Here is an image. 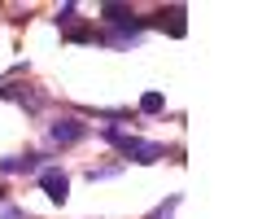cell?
Returning a JSON list of instances; mask_svg holds the SVG:
<instances>
[{"instance_id":"6da1fadb","label":"cell","mask_w":262,"mask_h":219,"mask_svg":"<svg viewBox=\"0 0 262 219\" xmlns=\"http://www.w3.org/2000/svg\"><path fill=\"white\" fill-rule=\"evenodd\" d=\"M101 141L114 145L127 162H140V167H153V162L166 158V145L158 141H144V136H131V132H118V127H101Z\"/></svg>"},{"instance_id":"7a4b0ae2","label":"cell","mask_w":262,"mask_h":219,"mask_svg":"<svg viewBox=\"0 0 262 219\" xmlns=\"http://www.w3.org/2000/svg\"><path fill=\"white\" fill-rule=\"evenodd\" d=\"M35 180H39V189L48 193V202H57V206H61V202L70 197V175H66L61 167H57V162H44V171H39Z\"/></svg>"},{"instance_id":"3957f363","label":"cell","mask_w":262,"mask_h":219,"mask_svg":"<svg viewBox=\"0 0 262 219\" xmlns=\"http://www.w3.org/2000/svg\"><path fill=\"white\" fill-rule=\"evenodd\" d=\"M88 136V127L79 123L75 114H66V118H57V123H48V145H61V149H70V145H79Z\"/></svg>"},{"instance_id":"277c9868","label":"cell","mask_w":262,"mask_h":219,"mask_svg":"<svg viewBox=\"0 0 262 219\" xmlns=\"http://www.w3.org/2000/svg\"><path fill=\"white\" fill-rule=\"evenodd\" d=\"M101 18L114 31H144V18L136 9H127V5H101Z\"/></svg>"},{"instance_id":"5b68a950","label":"cell","mask_w":262,"mask_h":219,"mask_svg":"<svg viewBox=\"0 0 262 219\" xmlns=\"http://www.w3.org/2000/svg\"><path fill=\"white\" fill-rule=\"evenodd\" d=\"M44 171V153H9L0 158V175H39Z\"/></svg>"},{"instance_id":"8992f818","label":"cell","mask_w":262,"mask_h":219,"mask_svg":"<svg viewBox=\"0 0 262 219\" xmlns=\"http://www.w3.org/2000/svg\"><path fill=\"white\" fill-rule=\"evenodd\" d=\"M144 27H162V31H170L175 39H184V35H188V27H184V5H170V9H158L153 18H144Z\"/></svg>"},{"instance_id":"52a82bcc","label":"cell","mask_w":262,"mask_h":219,"mask_svg":"<svg viewBox=\"0 0 262 219\" xmlns=\"http://www.w3.org/2000/svg\"><path fill=\"white\" fill-rule=\"evenodd\" d=\"M0 96L13 101V105H22V110H39V105H44V96H39L35 88H27V84H0Z\"/></svg>"},{"instance_id":"ba28073f","label":"cell","mask_w":262,"mask_h":219,"mask_svg":"<svg viewBox=\"0 0 262 219\" xmlns=\"http://www.w3.org/2000/svg\"><path fill=\"white\" fill-rule=\"evenodd\" d=\"M162 110H166V96L162 92H144L140 96V114H162Z\"/></svg>"},{"instance_id":"9c48e42d","label":"cell","mask_w":262,"mask_h":219,"mask_svg":"<svg viewBox=\"0 0 262 219\" xmlns=\"http://www.w3.org/2000/svg\"><path fill=\"white\" fill-rule=\"evenodd\" d=\"M53 22H57V27H61V31H70V27H75V22H79V5H61Z\"/></svg>"},{"instance_id":"30bf717a","label":"cell","mask_w":262,"mask_h":219,"mask_svg":"<svg viewBox=\"0 0 262 219\" xmlns=\"http://www.w3.org/2000/svg\"><path fill=\"white\" fill-rule=\"evenodd\" d=\"M66 39H70V44H96V31H92V27H79V22H75V27L66 31Z\"/></svg>"},{"instance_id":"8fae6325","label":"cell","mask_w":262,"mask_h":219,"mask_svg":"<svg viewBox=\"0 0 262 219\" xmlns=\"http://www.w3.org/2000/svg\"><path fill=\"white\" fill-rule=\"evenodd\" d=\"M175 206H179V193H170V197H166V202H162V206H158V210H153V215H149V219H170V215H175Z\"/></svg>"},{"instance_id":"7c38bea8","label":"cell","mask_w":262,"mask_h":219,"mask_svg":"<svg viewBox=\"0 0 262 219\" xmlns=\"http://www.w3.org/2000/svg\"><path fill=\"white\" fill-rule=\"evenodd\" d=\"M118 171H122V167H88V180H92V184L96 180H114Z\"/></svg>"},{"instance_id":"4fadbf2b","label":"cell","mask_w":262,"mask_h":219,"mask_svg":"<svg viewBox=\"0 0 262 219\" xmlns=\"http://www.w3.org/2000/svg\"><path fill=\"white\" fill-rule=\"evenodd\" d=\"M0 219H31V215H27V210H13V206H9V210H5Z\"/></svg>"},{"instance_id":"5bb4252c","label":"cell","mask_w":262,"mask_h":219,"mask_svg":"<svg viewBox=\"0 0 262 219\" xmlns=\"http://www.w3.org/2000/svg\"><path fill=\"white\" fill-rule=\"evenodd\" d=\"M5 197H9V189H5V184H0V202H5Z\"/></svg>"}]
</instances>
